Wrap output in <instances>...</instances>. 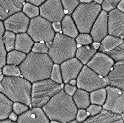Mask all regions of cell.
Listing matches in <instances>:
<instances>
[{"label":"cell","instance_id":"cell-1","mask_svg":"<svg viewBox=\"0 0 124 123\" xmlns=\"http://www.w3.org/2000/svg\"><path fill=\"white\" fill-rule=\"evenodd\" d=\"M54 62L48 54L31 51L19 66L21 75L32 83L50 79Z\"/></svg>","mask_w":124,"mask_h":123},{"label":"cell","instance_id":"cell-2","mask_svg":"<svg viewBox=\"0 0 124 123\" xmlns=\"http://www.w3.org/2000/svg\"><path fill=\"white\" fill-rule=\"evenodd\" d=\"M42 108L50 120H57L62 123L76 120L78 110L72 96L67 94L63 89Z\"/></svg>","mask_w":124,"mask_h":123},{"label":"cell","instance_id":"cell-3","mask_svg":"<svg viewBox=\"0 0 124 123\" xmlns=\"http://www.w3.org/2000/svg\"><path fill=\"white\" fill-rule=\"evenodd\" d=\"M32 83L23 77H4L0 83V92L13 103L30 106Z\"/></svg>","mask_w":124,"mask_h":123},{"label":"cell","instance_id":"cell-4","mask_svg":"<svg viewBox=\"0 0 124 123\" xmlns=\"http://www.w3.org/2000/svg\"><path fill=\"white\" fill-rule=\"evenodd\" d=\"M77 49L76 39L65 36L62 33H56L47 54L54 64L60 65L75 58Z\"/></svg>","mask_w":124,"mask_h":123},{"label":"cell","instance_id":"cell-5","mask_svg":"<svg viewBox=\"0 0 124 123\" xmlns=\"http://www.w3.org/2000/svg\"><path fill=\"white\" fill-rule=\"evenodd\" d=\"M101 10V6L94 1L89 4L80 3L71 15L80 34H90Z\"/></svg>","mask_w":124,"mask_h":123},{"label":"cell","instance_id":"cell-6","mask_svg":"<svg viewBox=\"0 0 124 123\" xmlns=\"http://www.w3.org/2000/svg\"><path fill=\"white\" fill-rule=\"evenodd\" d=\"M62 83H57L51 79L41 80L33 83L30 106L41 108L44 107L53 96L62 90Z\"/></svg>","mask_w":124,"mask_h":123},{"label":"cell","instance_id":"cell-7","mask_svg":"<svg viewBox=\"0 0 124 123\" xmlns=\"http://www.w3.org/2000/svg\"><path fill=\"white\" fill-rule=\"evenodd\" d=\"M27 33L34 43H49L56 35L52 23L40 16L30 19Z\"/></svg>","mask_w":124,"mask_h":123},{"label":"cell","instance_id":"cell-8","mask_svg":"<svg viewBox=\"0 0 124 123\" xmlns=\"http://www.w3.org/2000/svg\"><path fill=\"white\" fill-rule=\"evenodd\" d=\"M77 80V87L88 92L106 88L108 84L104 77L97 75L86 65L84 66Z\"/></svg>","mask_w":124,"mask_h":123},{"label":"cell","instance_id":"cell-9","mask_svg":"<svg viewBox=\"0 0 124 123\" xmlns=\"http://www.w3.org/2000/svg\"><path fill=\"white\" fill-rule=\"evenodd\" d=\"M106 99L103 109L116 114L124 113V90L108 85L106 87Z\"/></svg>","mask_w":124,"mask_h":123},{"label":"cell","instance_id":"cell-10","mask_svg":"<svg viewBox=\"0 0 124 123\" xmlns=\"http://www.w3.org/2000/svg\"><path fill=\"white\" fill-rule=\"evenodd\" d=\"M40 16L52 23H61L66 16L60 0H47L40 6Z\"/></svg>","mask_w":124,"mask_h":123},{"label":"cell","instance_id":"cell-11","mask_svg":"<svg viewBox=\"0 0 124 123\" xmlns=\"http://www.w3.org/2000/svg\"><path fill=\"white\" fill-rule=\"evenodd\" d=\"M112 58L106 53L97 52L86 66L102 77H106L115 64Z\"/></svg>","mask_w":124,"mask_h":123},{"label":"cell","instance_id":"cell-12","mask_svg":"<svg viewBox=\"0 0 124 123\" xmlns=\"http://www.w3.org/2000/svg\"><path fill=\"white\" fill-rule=\"evenodd\" d=\"M30 19L23 12H19L4 21L5 30L15 34L27 33Z\"/></svg>","mask_w":124,"mask_h":123},{"label":"cell","instance_id":"cell-13","mask_svg":"<svg viewBox=\"0 0 124 123\" xmlns=\"http://www.w3.org/2000/svg\"><path fill=\"white\" fill-rule=\"evenodd\" d=\"M108 35L124 38V13L117 8L108 13Z\"/></svg>","mask_w":124,"mask_h":123},{"label":"cell","instance_id":"cell-14","mask_svg":"<svg viewBox=\"0 0 124 123\" xmlns=\"http://www.w3.org/2000/svg\"><path fill=\"white\" fill-rule=\"evenodd\" d=\"M60 66L63 83L66 84L71 80L78 78L84 65L76 58H73L64 62Z\"/></svg>","mask_w":124,"mask_h":123},{"label":"cell","instance_id":"cell-15","mask_svg":"<svg viewBox=\"0 0 124 123\" xmlns=\"http://www.w3.org/2000/svg\"><path fill=\"white\" fill-rule=\"evenodd\" d=\"M90 34L93 42L101 43L108 35V13L101 10L93 24Z\"/></svg>","mask_w":124,"mask_h":123},{"label":"cell","instance_id":"cell-16","mask_svg":"<svg viewBox=\"0 0 124 123\" xmlns=\"http://www.w3.org/2000/svg\"><path fill=\"white\" fill-rule=\"evenodd\" d=\"M49 120L43 108L32 107L19 116L17 123H49Z\"/></svg>","mask_w":124,"mask_h":123},{"label":"cell","instance_id":"cell-17","mask_svg":"<svg viewBox=\"0 0 124 123\" xmlns=\"http://www.w3.org/2000/svg\"><path fill=\"white\" fill-rule=\"evenodd\" d=\"M25 3L24 0H0V21L21 12Z\"/></svg>","mask_w":124,"mask_h":123},{"label":"cell","instance_id":"cell-18","mask_svg":"<svg viewBox=\"0 0 124 123\" xmlns=\"http://www.w3.org/2000/svg\"><path fill=\"white\" fill-rule=\"evenodd\" d=\"M105 79L109 86L124 90V60L115 62Z\"/></svg>","mask_w":124,"mask_h":123},{"label":"cell","instance_id":"cell-19","mask_svg":"<svg viewBox=\"0 0 124 123\" xmlns=\"http://www.w3.org/2000/svg\"><path fill=\"white\" fill-rule=\"evenodd\" d=\"M124 122L121 115L102 109L97 115L90 116L81 123H124Z\"/></svg>","mask_w":124,"mask_h":123},{"label":"cell","instance_id":"cell-20","mask_svg":"<svg viewBox=\"0 0 124 123\" xmlns=\"http://www.w3.org/2000/svg\"><path fill=\"white\" fill-rule=\"evenodd\" d=\"M34 43H35L32 40V38L28 35V33L19 34H16V36L15 49L28 55L29 53L32 51Z\"/></svg>","mask_w":124,"mask_h":123},{"label":"cell","instance_id":"cell-21","mask_svg":"<svg viewBox=\"0 0 124 123\" xmlns=\"http://www.w3.org/2000/svg\"><path fill=\"white\" fill-rule=\"evenodd\" d=\"M97 52V50L93 47L92 44L80 46L78 47L76 50L75 57L80 61L83 65H86Z\"/></svg>","mask_w":124,"mask_h":123},{"label":"cell","instance_id":"cell-22","mask_svg":"<svg viewBox=\"0 0 124 123\" xmlns=\"http://www.w3.org/2000/svg\"><path fill=\"white\" fill-rule=\"evenodd\" d=\"M61 25L62 32L65 36L75 39L79 35V31L71 16L66 15L64 16L61 22Z\"/></svg>","mask_w":124,"mask_h":123},{"label":"cell","instance_id":"cell-23","mask_svg":"<svg viewBox=\"0 0 124 123\" xmlns=\"http://www.w3.org/2000/svg\"><path fill=\"white\" fill-rule=\"evenodd\" d=\"M124 42V39L116 38L115 36L108 35L104 40L100 43V47L99 49V52L103 53H108L115 49L116 47L120 45Z\"/></svg>","mask_w":124,"mask_h":123},{"label":"cell","instance_id":"cell-24","mask_svg":"<svg viewBox=\"0 0 124 123\" xmlns=\"http://www.w3.org/2000/svg\"><path fill=\"white\" fill-rule=\"evenodd\" d=\"M72 97L74 103L78 109H86L91 105L90 94L88 92L85 91L84 90L78 88Z\"/></svg>","mask_w":124,"mask_h":123},{"label":"cell","instance_id":"cell-25","mask_svg":"<svg viewBox=\"0 0 124 123\" xmlns=\"http://www.w3.org/2000/svg\"><path fill=\"white\" fill-rule=\"evenodd\" d=\"M13 102L0 92V120L8 119L12 111Z\"/></svg>","mask_w":124,"mask_h":123},{"label":"cell","instance_id":"cell-26","mask_svg":"<svg viewBox=\"0 0 124 123\" xmlns=\"http://www.w3.org/2000/svg\"><path fill=\"white\" fill-rule=\"evenodd\" d=\"M26 56L27 55L24 53H22L15 49L12 51L7 53L6 64L8 65H14V66H19L26 58Z\"/></svg>","mask_w":124,"mask_h":123},{"label":"cell","instance_id":"cell-27","mask_svg":"<svg viewBox=\"0 0 124 123\" xmlns=\"http://www.w3.org/2000/svg\"><path fill=\"white\" fill-rule=\"evenodd\" d=\"M106 99V88H101L90 92L91 104L103 106Z\"/></svg>","mask_w":124,"mask_h":123},{"label":"cell","instance_id":"cell-28","mask_svg":"<svg viewBox=\"0 0 124 123\" xmlns=\"http://www.w3.org/2000/svg\"><path fill=\"white\" fill-rule=\"evenodd\" d=\"M4 23L0 21V68H2L6 64V56L7 51L4 46L3 36L5 32Z\"/></svg>","mask_w":124,"mask_h":123},{"label":"cell","instance_id":"cell-29","mask_svg":"<svg viewBox=\"0 0 124 123\" xmlns=\"http://www.w3.org/2000/svg\"><path fill=\"white\" fill-rule=\"evenodd\" d=\"M16 34L11 32L5 31V32H4L3 40H4V46H5L7 53L15 50V42H16Z\"/></svg>","mask_w":124,"mask_h":123},{"label":"cell","instance_id":"cell-30","mask_svg":"<svg viewBox=\"0 0 124 123\" xmlns=\"http://www.w3.org/2000/svg\"><path fill=\"white\" fill-rule=\"evenodd\" d=\"M22 12H23L30 19H32L40 16L39 8L31 4H29L28 2H26V1L23 5Z\"/></svg>","mask_w":124,"mask_h":123},{"label":"cell","instance_id":"cell-31","mask_svg":"<svg viewBox=\"0 0 124 123\" xmlns=\"http://www.w3.org/2000/svg\"><path fill=\"white\" fill-rule=\"evenodd\" d=\"M61 1L65 14L69 16L72 15L75 10L80 4L79 0H62Z\"/></svg>","mask_w":124,"mask_h":123},{"label":"cell","instance_id":"cell-32","mask_svg":"<svg viewBox=\"0 0 124 123\" xmlns=\"http://www.w3.org/2000/svg\"><path fill=\"white\" fill-rule=\"evenodd\" d=\"M106 54L110 56L115 62L124 60V42Z\"/></svg>","mask_w":124,"mask_h":123},{"label":"cell","instance_id":"cell-33","mask_svg":"<svg viewBox=\"0 0 124 123\" xmlns=\"http://www.w3.org/2000/svg\"><path fill=\"white\" fill-rule=\"evenodd\" d=\"M2 73L4 77H20L21 75L19 66L6 64L2 68Z\"/></svg>","mask_w":124,"mask_h":123},{"label":"cell","instance_id":"cell-34","mask_svg":"<svg viewBox=\"0 0 124 123\" xmlns=\"http://www.w3.org/2000/svg\"><path fill=\"white\" fill-rule=\"evenodd\" d=\"M50 79L52 81H55L56 83H59V84H62L63 83L61 70H60V66L59 64H54L53 68H52V72H51Z\"/></svg>","mask_w":124,"mask_h":123},{"label":"cell","instance_id":"cell-35","mask_svg":"<svg viewBox=\"0 0 124 123\" xmlns=\"http://www.w3.org/2000/svg\"><path fill=\"white\" fill-rule=\"evenodd\" d=\"M76 41L77 44H78L81 46L91 45L93 43V40L90 34H79V35L76 37Z\"/></svg>","mask_w":124,"mask_h":123},{"label":"cell","instance_id":"cell-36","mask_svg":"<svg viewBox=\"0 0 124 123\" xmlns=\"http://www.w3.org/2000/svg\"><path fill=\"white\" fill-rule=\"evenodd\" d=\"M120 1L119 0H104L101 4V9L104 12L109 13L117 8L118 4Z\"/></svg>","mask_w":124,"mask_h":123},{"label":"cell","instance_id":"cell-37","mask_svg":"<svg viewBox=\"0 0 124 123\" xmlns=\"http://www.w3.org/2000/svg\"><path fill=\"white\" fill-rule=\"evenodd\" d=\"M49 49V47L44 43H35L32 47V51L36 53L47 54Z\"/></svg>","mask_w":124,"mask_h":123},{"label":"cell","instance_id":"cell-38","mask_svg":"<svg viewBox=\"0 0 124 123\" xmlns=\"http://www.w3.org/2000/svg\"><path fill=\"white\" fill-rule=\"evenodd\" d=\"M29 109V106L21 103H14L12 106V111L18 116L21 115Z\"/></svg>","mask_w":124,"mask_h":123},{"label":"cell","instance_id":"cell-39","mask_svg":"<svg viewBox=\"0 0 124 123\" xmlns=\"http://www.w3.org/2000/svg\"><path fill=\"white\" fill-rule=\"evenodd\" d=\"M102 109H103L102 106L91 104L88 107V108L86 109V111L91 116H93L97 115L99 113L102 111Z\"/></svg>","mask_w":124,"mask_h":123},{"label":"cell","instance_id":"cell-40","mask_svg":"<svg viewBox=\"0 0 124 123\" xmlns=\"http://www.w3.org/2000/svg\"><path fill=\"white\" fill-rule=\"evenodd\" d=\"M88 116H90V115H89V114L87 112L86 109H78V112H77V114H76V120L78 122L81 123L86 119Z\"/></svg>","mask_w":124,"mask_h":123},{"label":"cell","instance_id":"cell-41","mask_svg":"<svg viewBox=\"0 0 124 123\" xmlns=\"http://www.w3.org/2000/svg\"><path fill=\"white\" fill-rule=\"evenodd\" d=\"M63 90L67 94L71 96H73L76 93V90H78V87H76V86H72L69 83H66L64 85Z\"/></svg>","mask_w":124,"mask_h":123},{"label":"cell","instance_id":"cell-42","mask_svg":"<svg viewBox=\"0 0 124 123\" xmlns=\"http://www.w3.org/2000/svg\"><path fill=\"white\" fill-rule=\"evenodd\" d=\"M45 1H43V0H28V1H26V2L32 4V5L37 6V7L40 6Z\"/></svg>","mask_w":124,"mask_h":123},{"label":"cell","instance_id":"cell-43","mask_svg":"<svg viewBox=\"0 0 124 123\" xmlns=\"http://www.w3.org/2000/svg\"><path fill=\"white\" fill-rule=\"evenodd\" d=\"M52 27L54 30V32L56 33H60L62 31V25L61 23H52Z\"/></svg>","mask_w":124,"mask_h":123},{"label":"cell","instance_id":"cell-44","mask_svg":"<svg viewBox=\"0 0 124 123\" xmlns=\"http://www.w3.org/2000/svg\"><path fill=\"white\" fill-rule=\"evenodd\" d=\"M18 118H19V116L17 115L16 113H15L13 111L10 114V115L8 116V119H10L12 121H14V122H17Z\"/></svg>","mask_w":124,"mask_h":123},{"label":"cell","instance_id":"cell-45","mask_svg":"<svg viewBox=\"0 0 124 123\" xmlns=\"http://www.w3.org/2000/svg\"><path fill=\"white\" fill-rule=\"evenodd\" d=\"M117 9L121 12L124 13V0H121L119 1L117 6Z\"/></svg>","mask_w":124,"mask_h":123},{"label":"cell","instance_id":"cell-46","mask_svg":"<svg viewBox=\"0 0 124 123\" xmlns=\"http://www.w3.org/2000/svg\"><path fill=\"white\" fill-rule=\"evenodd\" d=\"M92 46L93 47L95 48L96 50H99V49L100 47V43H95V42H93L92 44Z\"/></svg>","mask_w":124,"mask_h":123},{"label":"cell","instance_id":"cell-47","mask_svg":"<svg viewBox=\"0 0 124 123\" xmlns=\"http://www.w3.org/2000/svg\"><path fill=\"white\" fill-rule=\"evenodd\" d=\"M0 123H17V122H14V121H12V120H10L8 118V119L0 120Z\"/></svg>","mask_w":124,"mask_h":123},{"label":"cell","instance_id":"cell-48","mask_svg":"<svg viewBox=\"0 0 124 123\" xmlns=\"http://www.w3.org/2000/svg\"><path fill=\"white\" fill-rule=\"evenodd\" d=\"M69 84L72 85V86H76L77 85V80H71L69 82Z\"/></svg>","mask_w":124,"mask_h":123},{"label":"cell","instance_id":"cell-49","mask_svg":"<svg viewBox=\"0 0 124 123\" xmlns=\"http://www.w3.org/2000/svg\"><path fill=\"white\" fill-rule=\"evenodd\" d=\"M4 75H3V73H2V69L0 68V83L2 81V80H4Z\"/></svg>","mask_w":124,"mask_h":123},{"label":"cell","instance_id":"cell-50","mask_svg":"<svg viewBox=\"0 0 124 123\" xmlns=\"http://www.w3.org/2000/svg\"><path fill=\"white\" fill-rule=\"evenodd\" d=\"M92 1H91V0H87V1L82 0V1H80V3H82V4H89V3H91Z\"/></svg>","mask_w":124,"mask_h":123},{"label":"cell","instance_id":"cell-51","mask_svg":"<svg viewBox=\"0 0 124 123\" xmlns=\"http://www.w3.org/2000/svg\"><path fill=\"white\" fill-rule=\"evenodd\" d=\"M96 4H99L100 6H101V4H103V2H104V1H102V0H95V1H94Z\"/></svg>","mask_w":124,"mask_h":123},{"label":"cell","instance_id":"cell-52","mask_svg":"<svg viewBox=\"0 0 124 123\" xmlns=\"http://www.w3.org/2000/svg\"><path fill=\"white\" fill-rule=\"evenodd\" d=\"M49 123H62L61 122L57 121V120H51V122Z\"/></svg>","mask_w":124,"mask_h":123},{"label":"cell","instance_id":"cell-53","mask_svg":"<svg viewBox=\"0 0 124 123\" xmlns=\"http://www.w3.org/2000/svg\"><path fill=\"white\" fill-rule=\"evenodd\" d=\"M80 123L79 122H78L76 120H72V121H70V122H69V123Z\"/></svg>","mask_w":124,"mask_h":123},{"label":"cell","instance_id":"cell-54","mask_svg":"<svg viewBox=\"0 0 124 123\" xmlns=\"http://www.w3.org/2000/svg\"><path fill=\"white\" fill-rule=\"evenodd\" d=\"M121 117H122V118L124 120V113H123V114H121Z\"/></svg>","mask_w":124,"mask_h":123},{"label":"cell","instance_id":"cell-55","mask_svg":"<svg viewBox=\"0 0 124 123\" xmlns=\"http://www.w3.org/2000/svg\"></svg>","mask_w":124,"mask_h":123},{"label":"cell","instance_id":"cell-56","mask_svg":"<svg viewBox=\"0 0 124 123\" xmlns=\"http://www.w3.org/2000/svg\"></svg>","mask_w":124,"mask_h":123}]
</instances>
